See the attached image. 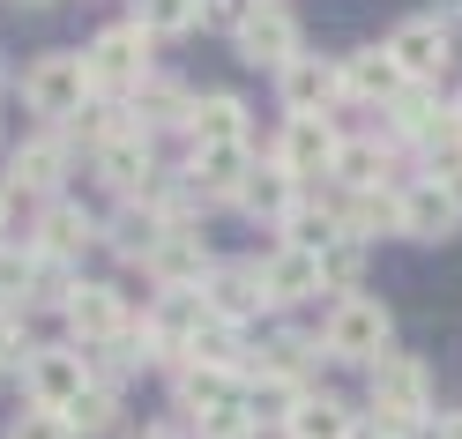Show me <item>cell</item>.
I'll list each match as a JSON object with an SVG mask.
<instances>
[{"mask_svg":"<svg viewBox=\"0 0 462 439\" xmlns=\"http://www.w3.org/2000/svg\"><path fill=\"white\" fill-rule=\"evenodd\" d=\"M395 350V313L381 306V298H336L328 306V320H321V358H336V365H381Z\"/></svg>","mask_w":462,"mask_h":439,"instance_id":"cell-1","label":"cell"},{"mask_svg":"<svg viewBox=\"0 0 462 439\" xmlns=\"http://www.w3.org/2000/svg\"><path fill=\"white\" fill-rule=\"evenodd\" d=\"M150 45H157V38L142 31L134 15H127V23H105V31L82 45V60H90V82H97V97H105V105H127L142 82L157 75V68H150Z\"/></svg>","mask_w":462,"mask_h":439,"instance_id":"cell-2","label":"cell"},{"mask_svg":"<svg viewBox=\"0 0 462 439\" xmlns=\"http://www.w3.org/2000/svg\"><path fill=\"white\" fill-rule=\"evenodd\" d=\"M23 105L38 112V120L68 127L82 120V112L97 105V82H90V60L82 52H38L31 68H23Z\"/></svg>","mask_w":462,"mask_h":439,"instance_id":"cell-3","label":"cell"},{"mask_svg":"<svg viewBox=\"0 0 462 439\" xmlns=\"http://www.w3.org/2000/svg\"><path fill=\"white\" fill-rule=\"evenodd\" d=\"M365 395H373V417H388V425H432L440 417V409H432V372L411 350H388V358L365 372Z\"/></svg>","mask_w":462,"mask_h":439,"instance_id":"cell-4","label":"cell"},{"mask_svg":"<svg viewBox=\"0 0 462 439\" xmlns=\"http://www.w3.org/2000/svg\"><path fill=\"white\" fill-rule=\"evenodd\" d=\"M388 52H395L402 82L440 90V75L455 68V31H448L440 15H411V23H395V31H388Z\"/></svg>","mask_w":462,"mask_h":439,"instance_id":"cell-5","label":"cell"},{"mask_svg":"<svg viewBox=\"0 0 462 439\" xmlns=\"http://www.w3.org/2000/svg\"><path fill=\"white\" fill-rule=\"evenodd\" d=\"M82 388H90V350L38 343L31 358H23V395H31V409H68Z\"/></svg>","mask_w":462,"mask_h":439,"instance_id":"cell-6","label":"cell"},{"mask_svg":"<svg viewBox=\"0 0 462 439\" xmlns=\"http://www.w3.org/2000/svg\"><path fill=\"white\" fill-rule=\"evenodd\" d=\"M336 157H343V127H336V112H313V120H283L276 150H269V164H283L299 187H313L321 171H336Z\"/></svg>","mask_w":462,"mask_h":439,"instance_id":"cell-7","label":"cell"},{"mask_svg":"<svg viewBox=\"0 0 462 439\" xmlns=\"http://www.w3.org/2000/svg\"><path fill=\"white\" fill-rule=\"evenodd\" d=\"M231 52H239L246 68H269V75H283L306 52V31H299V15L291 8H254L239 31H231Z\"/></svg>","mask_w":462,"mask_h":439,"instance_id":"cell-8","label":"cell"},{"mask_svg":"<svg viewBox=\"0 0 462 439\" xmlns=\"http://www.w3.org/2000/svg\"><path fill=\"white\" fill-rule=\"evenodd\" d=\"M60 313H68L75 350H90V358H97L105 343H120V335L134 328V320H127V298H120L112 283H75V298H68Z\"/></svg>","mask_w":462,"mask_h":439,"instance_id":"cell-9","label":"cell"},{"mask_svg":"<svg viewBox=\"0 0 462 439\" xmlns=\"http://www.w3.org/2000/svg\"><path fill=\"white\" fill-rule=\"evenodd\" d=\"M90 164H97V179H105L112 194H120V201H150V187L164 179V171H157V150H150V134H142V127L112 134Z\"/></svg>","mask_w":462,"mask_h":439,"instance_id":"cell-10","label":"cell"},{"mask_svg":"<svg viewBox=\"0 0 462 439\" xmlns=\"http://www.w3.org/2000/svg\"><path fill=\"white\" fill-rule=\"evenodd\" d=\"M276 97H283V120H313V112H336V105H343V68H336V60H321V52H299V60L276 75Z\"/></svg>","mask_w":462,"mask_h":439,"instance_id":"cell-11","label":"cell"},{"mask_svg":"<svg viewBox=\"0 0 462 439\" xmlns=\"http://www.w3.org/2000/svg\"><path fill=\"white\" fill-rule=\"evenodd\" d=\"M455 231H462V187H440V179H411L402 187V239L448 246Z\"/></svg>","mask_w":462,"mask_h":439,"instance_id":"cell-12","label":"cell"},{"mask_svg":"<svg viewBox=\"0 0 462 439\" xmlns=\"http://www.w3.org/2000/svg\"><path fill=\"white\" fill-rule=\"evenodd\" d=\"M105 239V224L90 216V209H82V201H38V231H31V239H23V246H31L38 261H75L82 246H97Z\"/></svg>","mask_w":462,"mask_h":439,"instance_id":"cell-13","label":"cell"},{"mask_svg":"<svg viewBox=\"0 0 462 439\" xmlns=\"http://www.w3.org/2000/svg\"><path fill=\"white\" fill-rule=\"evenodd\" d=\"M68 164H75V150H68L60 134L15 142V157H8V194H31V201H60V187H68Z\"/></svg>","mask_w":462,"mask_h":439,"instance_id":"cell-14","label":"cell"},{"mask_svg":"<svg viewBox=\"0 0 462 439\" xmlns=\"http://www.w3.org/2000/svg\"><path fill=\"white\" fill-rule=\"evenodd\" d=\"M246 179H254V142H209V150H187L194 201H239Z\"/></svg>","mask_w":462,"mask_h":439,"instance_id":"cell-15","label":"cell"},{"mask_svg":"<svg viewBox=\"0 0 462 439\" xmlns=\"http://www.w3.org/2000/svg\"><path fill=\"white\" fill-rule=\"evenodd\" d=\"M201 298H209L217 320H231V328H246V320L269 313V290H262V261H217L209 283H201Z\"/></svg>","mask_w":462,"mask_h":439,"instance_id":"cell-16","label":"cell"},{"mask_svg":"<svg viewBox=\"0 0 462 439\" xmlns=\"http://www.w3.org/2000/svg\"><path fill=\"white\" fill-rule=\"evenodd\" d=\"M336 68H343V105H373V112H388L402 90H411L388 45H358V52H343Z\"/></svg>","mask_w":462,"mask_h":439,"instance_id":"cell-17","label":"cell"},{"mask_svg":"<svg viewBox=\"0 0 462 439\" xmlns=\"http://www.w3.org/2000/svg\"><path fill=\"white\" fill-rule=\"evenodd\" d=\"M209 269H217V261H209V246H201L194 224H171L164 246L142 261V276H150L157 290H201V283H209Z\"/></svg>","mask_w":462,"mask_h":439,"instance_id":"cell-18","label":"cell"},{"mask_svg":"<svg viewBox=\"0 0 462 439\" xmlns=\"http://www.w3.org/2000/svg\"><path fill=\"white\" fill-rule=\"evenodd\" d=\"M262 290H269V306H306V298H321V253H306V246H269L262 253Z\"/></svg>","mask_w":462,"mask_h":439,"instance_id":"cell-19","label":"cell"},{"mask_svg":"<svg viewBox=\"0 0 462 439\" xmlns=\"http://www.w3.org/2000/svg\"><path fill=\"white\" fill-rule=\"evenodd\" d=\"M246 395V372H231V365H180V372H171V402H180L187 409V417H209V409H231V402H239Z\"/></svg>","mask_w":462,"mask_h":439,"instance_id":"cell-20","label":"cell"},{"mask_svg":"<svg viewBox=\"0 0 462 439\" xmlns=\"http://www.w3.org/2000/svg\"><path fill=\"white\" fill-rule=\"evenodd\" d=\"M209 142H254L246 97H231V90H201V97H194V112H187V150H209Z\"/></svg>","mask_w":462,"mask_h":439,"instance_id":"cell-21","label":"cell"},{"mask_svg":"<svg viewBox=\"0 0 462 439\" xmlns=\"http://www.w3.org/2000/svg\"><path fill=\"white\" fill-rule=\"evenodd\" d=\"M299 201H306V187H299V179H291L283 164H254V179L239 187V201H231V209H246L254 224H276V231H283Z\"/></svg>","mask_w":462,"mask_h":439,"instance_id":"cell-22","label":"cell"},{"mask_svg":"<svg viewBox=\"0 0 462 439\" xmlns=\"http://www.w3.org/2000/svg\"><path fill=\"white\" fill-rule=\"evenodd\" d=\"M328 179H336L343 194H373V187H388V179H395V142H381V134H351Z\"/></svg>","mask_w":462,"mask_h":439,"instance_id":"cell-23","label":"cell"},{"mask_svg":"<svg viewBox=\"0 0 462 439\" xmlns=\"http://www.w3.org/2000/svg\"><path fill=\"white\" fill-rule=\"evenodd\" d=\"M343 231L351 239H402V187H373V194H343Z\"/></svg>","mask_w":462,"mask_h":439,"instance_id":"cell-24","label":"cell"},{"mask_svg":"<svg viewBox=\"0 0 462 439\" xmlns=\"http://www.w3.org/2000/svg\"><path fill=\"white\" fill-rule=\"evenodd\" d=\"M164 231H171V224L150 209V201H120V216L105 224V246L120 253V261H134V269H142V261H150V253L164 246Z\"/></svg>","mask_w":462,"mask_h":439,"instance_id":"cell-25","label":"cell"},{"mask_svg":"<svg viewBox=\"0 0 462 439\" xmlns=\"http://www.w3.org/2000/svg\"><path fill=\"white\" fill-rule=\"evenodd\" d=\"M187 112H194V97H187V82H171V75H150V82L127 97V120H134L142 134H157V127H187Z\"/></svg>","mask_w":462,"mask_h":439,"instance_id":"cell-26","label":"cell"},{"mask_svg":"<svg viewBox=\"0 0 462 439\" xmlns=\"http://www.w3.org/2000/svg\"><path fill=\"white\" fill-rule=\"evenodd\" d=\"M313 358H321V335H299V328H269V335H262V358H254V372H269V380H291V388H306Z\"/></svg>","mask_w":462,"mask_h":439,"instance_id":"cell-27","label":"cell"},{"mask_svg":"<svg viewBox=\"0 0 462 439\" xmlns=\"http://www.w3.org/2000/svg\"><path fill=\"white\" fill-rule=\"evenodd\" d=\"M448 120H455V105H440L432 90H418V82H411V90H402V97L388 105V134H395V142H418V150H425V142L440 134Z\"/></svg>","mask_w":462,"mask_h":439,"instance_id":"cell-28","label":"cell"},{"mask_svg":"<svg viewBox=\"0 0 462 439\" xmlns=\"http://www.w3.org/2000/svg\"><path fill=\"white\" fill-rule=\"evenodd\" d=\"M283 439H358V409L336 395H306L291 409V425H283Z\"/></svg>","mask_w":462,"mask_h":439,"instance_id":"cell-29","label":"cell"},{"mask_svg":"<svg viewBox=\"0 0 462 439\" xmlns=\"http://www.w3.org/2000/svg\"><path fill=\"white\" fill-rule=\"evenodd\" d=\"M313 388H291V380H269V372H246V395H239V409L254 425H291V409L306 402Z\"/></svg>","mask_w":462,"mask_h":439,"instance_id":"cell-30","label":"cell"},{"mask_svg":"<svg viewBox=\"0 0 462 439\" xmlns=\"http://www.w3.org/2000/svg\"><path fill=\"white\" fill-rule=\"evenodd\" d=\"M60 417H68V432H75V439H105V432H120V388L90 380V388H82V395L60 409Z\"/></svg>","mask_w":462,"mask_h":439,"instance_id":"cell-31","label":"cell"},{"mask_svg":"<svg viewBox=\"0 0 462 439\" xmlns=\"http://www.w3.org/2000/svg\"><path fill=\"white\" fill-rule=\"evenodd\" d=\"M328 239H343V201H299L291 224H283V246H306V253H321Z\"/></svg>","mask_w":462,"mask_h":439,"instance_id":"cell-32","label":"cell"},{"mask_svg":"<svg viewBox=\"0 0 462 439\" xmlns=\"http://www.w3.org/2000/svg\"><path fill=\"white\" fill-rule=\"evenodd\" d=\"M134 23L150 38H187L209 23V0H134Z\"/></svg>","mask_w":462,"mask_h":439,"instance_id":"cell-33","label":"cell"},{"mask_svg":"<svg viewBox=\"0 0 462 439\" xmlns=\"http://www.w3.org/2000/svg\"><path fill=\"white\" fill-rule=\"evenodd\" d=\"M31 298H38V253L31 246H0V306L8 313H31Z\"/></svg>","mask_w":462,"mask_h":439,"instance_id":"cell-34","label":"cell"},{"mask_svg":"<svg viewBox=\"0 0 462 439\" xmlns=\"http://www.w3.org/2000/svg\"><path fill=\"white\" fill-rule=\"evenodd\" d=\"M321 283L336 290V298H358V283H365V239H351V231L328 239L321 246Z\"/></svg>","mask_w":462,"mask_h":439,"instance_id":"cell-35","label":"cell"},{"mask_svg":"<svg viewBox=\"0 0 462 439\" xmlns=\"http://www.w3.org/2000/svg\"><path fill=\"white\" fill-rule=\"evenodd\" d=\"M418 164H425V179H440V187H462V120H448L440 134L418 150Z\"/></svg>","mask_w":462,"mask_h":439,"instance_id":"cell-36","label":"cell"},{"mask_svg":"<svg viewBox=\"0 0 462 439\" xmlns=\"http://www.w3.org/2000/svg\"><path fill=\"white\" fill-rule=\"evenodd\" d=\"M0 439H75V432H68L60 409H23V417H8V432H0Z\"/></svg>","mask_w":462,"mask_h":439,"instance_id":"cell-37","label":"cell"},{"mask_svg":"<svg viewBox=\"0 0 462 439\" xmlns=\"http://www.w3.org/2000/svg\"><path fill=\"white\" fill-rule=\"evenodd\" d=\"M254 432H262V425H254L239 402H231V409H209V417H194V439H254Z\"/></svg>","mask_w":462,"mask_h":439,"instance_id":"cell-38","label":"cell"},{"mask_svg":"<svg viewBox=\"0 0 462 439\" xmlns=\"http://www.w3.org/2000/svg\"><path fill=\"white\" fill-rule=\"evenodd\" d=\"M246 15H254V0H209V23H217V31H239Z\"/></svg>","mask_w":462,"mask_h":439,"instance_id":"cell-39","label":"cell"},{"mask_svg":"<svg viewBox=\"0 0 462 439\" xmlns=\"http://www.w3.org/2000/svg\"><path fill=\"white\" fill-rule=\"evenodd\" d=\"M8 224H15V194H8V179H0V246H8Z\"/></svg>","mask_w":462,"mask_h":439,"instance_id":"cell-40","label":"cell"},{"mask_svg":"<svg viewBox=\"0 0 462 439\" xmlns=\"http://www.w3.org/2000/svg\"><path fill=\"white\" fill-rule=\"evenodd\" d=\"M440 425V439H462V409H448V417H432Z\"/></svg>","mask_w":462,"mask_h":439,"instance_id":"cell-41","label":"cell"},{"mask_svg":"<svg viewBox=\"0 0 462 439\" xmlns=\"http://www.w3.org/2000/svg\"><path fill=\"white\" fill-rule=\"evenodd\" d=\"M127 439H180L171 425H142V432H127Z\"/></svg>","mask_w":462,"mask_h":439,"instance_id":"cell-42","label":"cell"},{"mask_svg":"<svg viewBox=\"0 0 462 439\" xmlns=\"http://www.w3.org/2000/svg\"><path fill=\"white\" fill-rule=\"evenodd\" d=\"M254 8H283V0H254Z\"/></svg>","mask_w":462,"mask_h":439,"instance_id":"cell-43","label":"cell"},{"mask_svg":"<svg viewBox=\"0 0 462 439\" xmlns=\"http://www.w3.org/2000/svg\"><path fill=\"white\" fill-rule=\"evenodd\" d=\"M455 120H462V97H455Z\"/></svg>","mask_w":462,"mask_h":439,"instance_id":"cell-44","label":"cell"},{"mask_svg":"<svg viewBox=\"0 0 462 439\" xmlns=\"http://www.w3.org/2000/svg\"><path fill=\"white\" fill-rule=\"evenodd\" d=\"M31 8H45V0H31Z\"/></svg>","mask_w":462,"mask_h":439,"instance_id":"cell-45","label":"cell"},{"mask_svg":"<svg viewBox=\"0 0 462 439\" xmlns=\"http://www.w3.org/2000/svg\"><path fill=\"white\" fill-rule=\"evenodd\" d=\"M0 82H8V75H0Z\"/></svg>","mask_w":462,"mask_h":439,"instance_id":"cell-46","label":"cell"}]
</instances>
